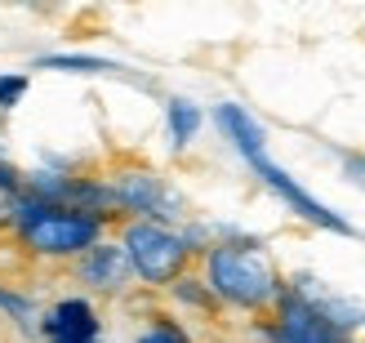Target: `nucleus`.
Wrapping results in <instances>:
<instances>
[{
	"mask_svg": "<svg viewBox=\"0 0 365 343\" xmlns=\"http://www.w3.org/2000/svg\"><path fill=\"white\" fill-rule=\"evenodd\" d=\"M214 121H218V130L227 134L232 148L245 156V165L259 174L263 183L277 192V196H281V201L299 214L303 223H312V227H321V232H334V237H356V227L343 219V214H334L330 205H321L312 192H303L294 178H289V174L277 165V160L267 156V134H263V125L254 121L241 103H223V107H214Z\"/></svg>",
	"mask_w": 365,
	"mask_h": 343,
	"instance_id": "nucleus-1",
	"label": "nucleus"
},
{
	"mask_svg": "<svg viewBox=\"0 0 365 343\" xmlns=\"http://www.w3.org/2000/svg\"><path fill=\"white\" fill-rule=\"evenodd\" d=\"M103 219L67 205H45L23 188V196H14L9 210V232L14 241L36 259H81L85 250H94L103 241Z\"/></svg>",
	"mask_w": 365,
	"mask_h": 343,
	"instance_id": "nucleus-2",
	"label": "nucleus"
},
{
	"mask_svg": "<svg viewBox=\"0 0 365 343\" xmlns=\"http://www.w3.org/2000/svg\"><path fill=\"white\" fill-rule=\"evenodd\" d=\"M205 285L218 303L241 312H263L277 308V299L285 295V281L277 272V263L263 255V245L254 241H223L205 250Z\"/></svg>",
	"mask_w": 365,
	"mask_h": 343,
	"instance_id": "nucleus-3",
	"label": "nucleus"
},
{
	"mask_svg": "<svg viewBox=\"0 0 365 343\" xmlns=\"http://www.w3.org/2000/svg\"><path fill=\"white\" fill-rule=\"evenodd\" d=\"M120 250H125V259H130L134 277H143L148 285H174L182 277V267H187V259H192V245L182 241L174 227L148 223V219L125 223Z\"/></svg>",
	"mask_w": 365,
	"mask_h": 343,
	"instance_id": "nucleus-4",
	"label": "nucleus"
},
{
	"mask_svg": "<svg viewBox=\"0 0 365 343\" xmlns=\"http://www.w3.org/2000/svg\"><path fill=\"white\" fill-rule=\"evenodd\" d=\"M107 188H112L120 214H138V219L165 223V227L174 219H182V201L174 196V188L165 178L152 174V170H120V174L107 178Z\"/></svg>",
	"mask_w": 365,
	"mask_h": 343,
	"instance_id": "nucleus-5",
	"label": "nucleus"
},
{
	"mask_svg": "<svg viewBox=\"0 0 365 343\" xmlns=\"http://www.w3.org/2000/svg\"><path fill=\"white\" fill-rule=\"evenodd\" d=\"M267 343H348V334H339L330 321H325L307 299H299L285 285V295L272 308V321L263 326Z\"/></svg>",
	"mask_w": 365,
	"mask_h": 343,
	"instance_id": "nucleus-6",
	"label": "nucleus"
},
{
	"mask_svg": "<svg viewBox=\"0 0 365 343\" xmlns=\"http://www.w3.org/2000/svg\"><path fill=\"white\" fill-rule=\"evenodd\" d=\"M45 343H98L103 339V321L98 308L89 299H58L41 321Z\"/></svg>",
	"mask_w": 365,
	"mask_h": 343,
	"instance_id": "nucleus-7",
	"label": "nucleus"
},
{
	"mask_svg": "<svg viewBox=\"0 0 365 343\" xmlns=\"http://www.w3.org/2000/svg\"><path fill=\"white\" fill-rule=\"evenodd\" d=\"M76 272H81L85 285H94V290H120V285L134 277V267H130V259H125L120 245L98 241L94 250H85V255L76 259Z\"/></svg>",
	"mask_w": 365,
	"mask_h": 343,
	"instance_id": "nucleus-8",
	"label": "nucleus"
},
{
	"mask_svg": "<svg viewBox=\"0 0 365 343\" xmlns=\"http://www.w3.org/2000/svg\"><path fill=\"white\" fill-rule=\"evenodd\" d=\"M299 299H307L312 308L330 321V326L339 330V334H352L356 326H365V308L361 303H352V299H339V295H330V290H321V281H312V277H294V285H289Z\"/></svg>",
	"mask_w": 365,
	"mask_h": 343,
	"instance_id": "nucleus-9",
	"label": "nucleus"
},
{
	"mask_svg": "<svg viewBox=\"0 0 365 343\" xmlns=\"http://www.w3.org/2000/svg\"><path fill=\"white\" fill-rule=\"evenodd\" d=\"M165 125H170V148L182 152V148L196 138V130H200V107H196L192 98H170V107H165Z\"/></svg>",
	"mask_w": 365,
	"mask_h": 343,
	"instance_id": "nucleus-10",
	"label": "nucleus"
},
{
	"mask_svg": "<svg viewBox=\"0 0 365 343\" xmlns=\"http://www.w3.org/2000/svg\"><path fill=\"white\" fill-rule=\"evenodd\" d=\"M41 67L53 71H76V76H120V63H107V58H89V53H49L41 58Z\"/></svg>",
	"mask_w": 365,
	"mask_h": 343,
	"instance_id": "nucleus-11",
	"label": "nucleus"
},
{
	"mask_svg": "<svg viewBox=\"0 0 365 343\" xmlns=\"http://www.w3.org/2000/svg\"><path fill=\"white\" fill-rule=\"evenodd\" d=\"M134 343H192V339H187V330H182L178 321H170V317H156V321H152V326L143 330Z\"/></svg>",
	"mask_w": 365,
	"mask_h": 343,
	"instance_id": "nucleus-12",
	"label": "nucleus"
},
{
	"mask_svg": "<svg viewBox=\"0 0 365 343\" xmlns=\"http://www.w3.org/2000/svg\"><path fill=\"white\" fill-rule=\"evenodd\" d=\"M27 89H31L27 71H5V76H0V112H9V107H18V103L27 98Z\"/></svg>",
	"mask_w": 365,
	"mask_h": 343,
	"instance_id": "nucleus-13",
	"label": "nucleus"
},
{
	"mask_svg": "<svg viewBox=\"0 0 365 343\" xmlns=\"http://www.w3.org/2000/svg\"><path fill=\"white\" fill-rule=\"evenodd\" d=\"M174 295L182 299V303H192V308H214V295H210V285L205 281H196V277H178L174 281Z\"/></svg>",
	"mask_w": 365,
	"mask_h": 343,
	"instance_id": "nucleus-14",
	"label": "nucleus"
},
{
	"mask_svg": "<svg viewBox=\"0 0 365 343\" xmlns=\"http://www.w3.org/2000/svg\"><path fill=\"white\" fill-rule=\"evenodd\" d=\"M0 312L5 317H14V321H31V299L23 295V290H9V285H0Z\"/></svg>",
	"mask_w": 365,
	"mask_h": 343,
	"instance_id": "nucleus-15",
	"label": "nucleus"
},
{
	"mask_svg": "<svg viewBox=\"0 0 365 343\" xmlns=\"http://www.w3.org/2000/svg\"><path fill=\"white\" fill-rule=\"evenodd\" d=\"M343 170H348V178L365 192V156H343Z\"/></svg>",
	"mask_w": 365,
	"mask_h": 343,
	"instance_id": "nucleus-16",
	"label": "nucleus"
},
{
	"mask_svg": "<svg viewBox=\"0 0 365 343\" xmlns=\"http://www.w3.org/2000/svg\"><path fill=\"white\" fill-rule=\"evenodd\" d=\"M0 160H5V152H0Z\"/></svg>",
	"mask_w": 365,
	"mask_h": 343,
	"instance_id": "nucleus-17",
	"label": "nucleus"
}]
</instances>
